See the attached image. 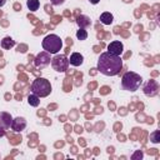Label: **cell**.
<instances>
[{
  "mask_svg": "<svg viewBox=\"0 0 160 160\" xmlns=\"http://www.w3.org/2000/svg\"><path fill=\"white\" fill-rule=\"evenodd\" d=\"M96 68L105 76H115L122 69V60L120 56L106 51V52L100 54Z\"/></svg>",
  "mask_w": 160,
  "mask_h": 160,
  "instance_id": "obj_1",
  "label": "cell"
},
{
  "mask_svg": "<svg viewBox=\"0 0 160 160\" xmlns=\"http://www.w3.org/2000/svg\"><path fill=\"white\" fill-rule=\"evenodd\" d=\"M141 84H142V78L134 71H128L121 78V86L126 91H136L139 90Z\"/></svg>",
  "mask_w": 160,
  "mask_h": 160,
  "instance_id": "obj_2",
  "label": "cell"
},
{
  "mask_svg": "<svg viewBox=\"0 0 160 160\" xmlns=\"http://www.w3.org/2000/svg\"><path fill=\"white\" fill-rule=\"evenodd\" d=\"M41 45H42V49L46 52L55 55V54H58L61 50V48H62V40L56 34H50V35H46L42 39Z\"/></svg>",
  "mask_w": 160,
  "mask_h": 160,
  "instance_id": "obj_3",
  "label": "cell"
},
{
  "mask_svg": "<svg viewBox=\"0 0 160 160\" xmlns=\"http://www.w3.org/2000/svg\"><path fill=\"white\" fill-rule=\"evenodd\" d=\"M31 92L39 98H46L51 92V84L45 78H36L31 82Z\"/></svg>",
  "mask_w": 160,
  "mask_h": 160,
  "instance_id": "obj_4",
  "label": "cell"
},
{
  "mask_svg": "<svg viewBox=\"0 0 160 160\" xmlns=\"http://www.w3.org/2000/svg\"><path fill=\"white\" fill-rule=\"evenodd\" d=\"M52 69L58 72H65L69 68V59L65 56V55H59V54H55L54 58H51V61H50Z\"/></svg>",
  "mask_w": 160,
  "mask_h": 160,
  "instance_id": "obj_5",
  "label": "cell"
},
{
  "mask_svg": "<svg viewBox=\"0 0 160 160\" xmlns=\"http://www.w3.org/2000/svg\"><path fill=\"white\" fill-rule=\"evenodd\" d=\"M142 91L146 96L154 98L159 94V84L156 80H149L145 82V85L142 86Z\"/></svg>",
  "mask_w": 160,
  "mask_h": 160,
  "instance_id": "obj_6",
  "label": "cell"
},
{
  "mask_svg": "<svg viewBox=\"0 0 160 160\" xmlns=\"http://www.w3.org/2000/svg\"><path fill=\"white\" fill-rule=\"evenodd\" d=\"M50 61H51L50 54L46 52V51H41V52H39V54L35 56V59H34V65H35L36 68H45V66H48V65L50 64Z\"/></svg>",
  "mask_w": 160,
  "mask_h": 160,
  "instance_id": "obj_7",
  "label": "cell"
},
{
  "mask_svg": "<svg viewBox=\"0 0 160 160\" xmlns=\"http://www.w3.org/2000/svg\"><path fill=\"white\" fill-rule=\"evenodd\" d=\"M122 51H124V45L121 41H111L108 45V52H110V54L120 56L122 54Z\"/></svg>",
  "mask_w": 160,
  "mask_h": 160,
  "instance_id": "obj_8",
  "label": "cell"
},
{
  "mask_svg": "<svg viewBox=\"0 0 160 160\" xmlns=\"http://www.w3.org/2000/svg\"><path fill=\"white\" fill-rule=\"evenodd\" d=\"M10 128H11L14 131H16V132L22 131V130L26 128V120H25V118L18 116V118L12 119V122H11V126H10Z\"/></svg>",
  "mask_w": 160,
  "mask_h": 160,
  "instance_id": "obj_9",
  "label": "cell"
},
{
  "mask_svg": "<svg viewBox=\"0 0 160 160\" xmlns=\"http://www.w3.org/2000/svg\"><path fill=\"white\" fill-rule=\"evenodd\" d=\"M12 122V116L6 111H0V126L4 129H9Z\"/></svg>",
  "mask_w": 160,
  "mask_h": 160,
  "instance_id": "obj_10",
  "label": "cell"
},
{
  "mask_svg": "<svg viewBox=\"0 0 160 160\" xmlns=\"http://www.w3.org/2000/svg\"><path fill=\"white\" fill-rule=\"evenodd\" d=\"M82 62H84V56L80 52H72L70 55L69 64H71L72 66H80Z\"/></svg>",
  "mask_w": 160,
  "mask_h": 160,
  "instance_id": "obj_11",
  "label": "cell"
},
{
  "mask_svg": "<svg viewBox=\"0 0 160 160\" xmlns=\"http://www.w3.org/2000/svg\"><path fill=\"white\" fill-rule=\"evenodd\" d=\"M76 24H78V26L80 29H85V28L91 25V20H90V18L88 15H79L76 18Z\"/></svg>",
  "mask_w": 160,
  "mask_h": 160,
  "instance_id": "obj_12",
  "label": "cell"
},
{
  "mask_svg": "<svg viewBox=\"0 0 160 160\" xmlns=\"http://www.w3.org/2000/svg\"><path fill=\"white\" fill-rule=\"evenodd\" d=\"M0 45H1V48H2V49L9 50V49H11V48H14V46H15V40H14L12 38H10V36H5L4 39H1Z\"/></svg>",
  "mask_w": 160,
  "mask_h": 160,
  "instance_id": "obj_13",
  "label": "cell"
},
{
  "mask_svg": "<svg viewBox=\"0 0 160 160\" xmlns=\"http://www.w3.org/2000/svg\"><path fill=\"white\" fill-rule=\"evenodd\" d=\"M100 21H101V24H104V25H110V24H112V21H114V16H112L111 12L105 11V12H102V14L100 15Z\"/></svg>",
  "mask_w": 160,
  "mask_h": 160,
  "instance_id": "obj_14",
  "label": "cell"
},
{
  "mask_svg": "<svg viewBox=\"0 0 160 160\" xmlns=\"http://www.w3.org/2000/svg\"><path fill=\"white\" fill-rule=\"evenodd\" d=\"M28 102H29V105H30V106L36 108V106H39V105H40V98H39V96H36L35 94H30V95L28 96Z\"/></svg>",
  "mask_w": 160,
  "mask_h": 160,
  "instance_id": "obj_15",
  "label": "cell"
},
{
  "mask_svg": "<svg viewBox=\"0 0 160 160\" xmlns=\"http://www.w3.org/2000/svg\"><path fill=\"white\" fill-rule=\"evenodd\" d=\"M26 5H28V9L30 11H36L40 6V2H39V0H28Z\"/></svg>",
  "mask_w": 160,
  "mask_h": 160,
  "instance_id": "obj_16",
  "label": "cell"
},
{
  "mask_svg": "<svg viewBox=\"0 0 160 160\" xmlns=\"http://www.w3.org/2000/svg\"><path fill=\"white\" fill-rule=\"evenodd\" d=\"M150 141L154 142V144L160 142V131L159 130H155L154 132L150 134Z\"/></svg>",
  "mask_w": 160,
  "mask_h": 160,
  "instance_id": "obj_17",
  "label": "cell"
},
{
  "mask_svg": "<svg viewBox=\"0 0 160 160\" xmlns=\"http://www.w3.org/2000/svg\"><path fill=\"white\" fill-rule=\"evenodd\" d=\"M76 38H78L79 40H86V38H88L86 30H85V29H79V30L76 31Z\"/></svg>",
  "mask_w": 160,
  "mask_h": 160,
  "instance_id": "obj_18",
  "label": "cell"
},
{
  "mask_svg": "<svg viewBox=\"0 0 160 160\" xmlns=\"http://www.w3.org/2000/svg\"><path fill=\"white\" fill-rule=\"evenodd\" d=\"M144 158V152L141 150H136L132 155H131V160H140Z\"/></svg>",
  "mask_w": 160,
  "mask_h": 160,
  "instance_id": "obj_19",
  "label": "cell"
},
{
  "mask_svg": "<svg viewBox=\"0 0 160 160\" xmlns=\"http://www.w3.org/2000/svg\"><path fill=\"white\" fill-rule=\"evenodd\" d=\"M50 1H51V4H52V5L58 6V5H61V4H64V1H65V0H50Z\"/></svg>",
  "mask_w": 160,
  "mask_h": 160,
  "instance_id": "obj_20",
  "label": "cell"
},
{
  "mask_svg": "<svg viewBox=\"0 0 160 160\" xmlns=\"http://www.w3.org/2000/svg\"><path fill=\"white\" fill-rule=\"evenodd\" d=\"M4 135H5V129H4V128H1V126H0V138H2V136H4Z\"/></svg>",
  "mask_w": 160,
  "mask_h": 160,
  "instance_id": "obj_21",
  "label": "cell"
},
{
  "mask_svg": "<svg viewBox=\"0 0 160 160\" xmlns=\"http://www.w3.org/2000/svg\"><path fill=\"white\" fill-rule=\"evenodd\" d=\"M89 1H90V4H92V5H96V4H99L100 0H89Z\"/></svg>",
  "mask_w": 160,
  "mask_h": 160,
  "instance_id": "obj_22",
  "label": "cell"
},
{
  "mask_svg": "<svg viewBox=\"0 0 160 160\" xmlns=\"http://www.w3.org/2000/svg\"><path fill=\"white\" fill-rule=\"evenodd\" d=\"M5 2H6V0H0V8H1V6H4V4H5Z\"/></svg>",
  "mask_w": 160,
  "mask_h": 160,
  "instance_id": "obj_23",
  "label": "cell"
}]
</instances>
